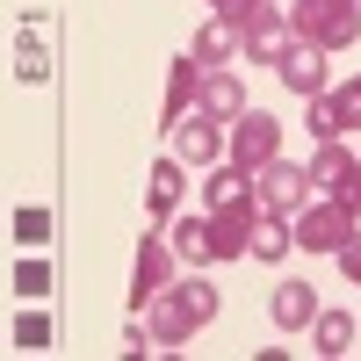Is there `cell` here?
Listing matches in <instances>:
<instances>
[{"label": "cell", "instance_id": "1", "mask_svg": "<svg viewBox=\"0 0 361 361\" xmlns=\"http://www.w3.org/2000/svg\"><path fill=\"white\" fill-rule=\"evenodd\" d=\"M275 311H282V325H296V318H311V296H304V289H289Z\"/></svg>", "mask_w": 361, "mask_h": 361}, {"label": "cell", "instance_id": "2", "mask_svg": "<svg viewBox=\"0 0 361 361\" xmlns=\"http://www.w3.org/2000/svg\"><path fill=\"white\" fill-rule=\"evenodd\" d=\"M347 267H354V275H361V246H354V253H347Z\"/></svg>", "mask_w": 361, "mask_h": 361}]
</instances>
